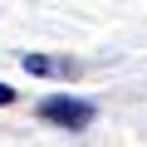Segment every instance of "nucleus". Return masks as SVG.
Returning <instances> with one entry per match:
<instances>
[{"label":"nucleus","instance_id":"obj_2","mask_svg":"<svg viewBox=\"0 0 147 147\" xmlns=\"http://www.w3.org/2000/svg\"><path fill=\"white\" fill-rule=\"evenodd\" d=\"M25 69L30 74H44V79H69L79 64H74V59H49V54H25Z\"/></svg>","mask_w":147,"mask_h":147},{"label":"nucleus","instance_id":"obj_3","mask_svg":"<svg viewBox=\"0 0 147 147\" xmlns=\"http://www.w3.org/2000/svg\"><path fill=\"white\" fill-rule=\"evenodd\" d=\"M5 103H15V88H10V84H0V108H5Z\"/></svg>","mask_w":147,"mask_h":147},{"label":"nucleus","instance_id":"obj_1","mask_svg":"<svg viewBox=\"0 0 147 147\" xmlns=\"http://www.w3.org/2000/svg\"><path fill=\"white\" fill-rule=\"evenodd\" d=\"M39 118H49V123H59V127H88L93 123V103H84V98H64V93H54V98H44L39 103Z\"/></svg>","mask_w":147,"mask_h":147}]
</instances>
